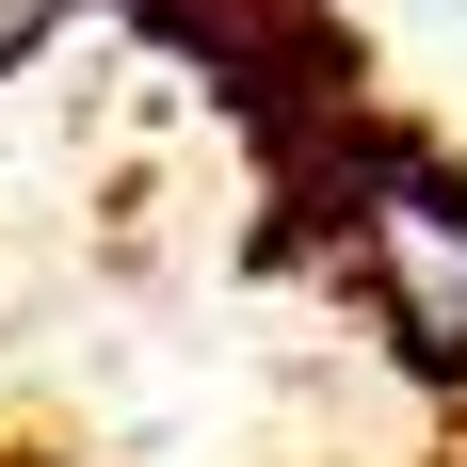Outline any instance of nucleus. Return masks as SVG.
Listing matches in <instances>:
<instances>
[{"mask_svg": "<svg viewBox=\"0 0 467 467\" xmlns=\"http://www.w3.org/2000/svg\"><path fill=\"white\" fill-rule=\"evenodd\" d=\"M355 258H371V306H387V323L420 338L435 371H467V178H435V161H371Z\"/></svg>", "mask_w": 467, "mask_h": 467, "instance_id": "obj_1", "label": "nucleus"}, {"mask_svg": "<svg viewBox=\"0 0 467 467\" xmlns=\"http://www.w3.org/2000/svg\"><path fill=\"white\" fill-rule=\"evenodd\" d=\"M48 16H65V0H0V65H16V48H33Z\"/></svg>", "mask_w": 467, "mask_h": 467, "instance_id": "obj_2", "label": "nucleus"}]
</instances>
